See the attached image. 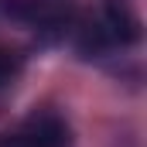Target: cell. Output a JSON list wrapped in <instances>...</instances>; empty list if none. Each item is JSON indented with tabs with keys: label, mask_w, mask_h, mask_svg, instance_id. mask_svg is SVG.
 Returning <instances> with one entry per match:
<instances>
[{
	"label": "cell",
	"mask_w": 147,
	"mask_h": 147,
	"mask_svg": "<svg viewBox=\"0 0 147 147\" xmlns=\"http://www.w3.org/2000/svg\"><path fill=\"white\" fill-rule=\"evenodd\" d=\"M0 147H69V127L55 113L31 116L21 130L0 134Z\"/></svg>",
	"instance_id": "obj_1"
},
{
	"label": "cell",
	"mask_w": 147,
	"mask_h": 147,
	"mask_svg": "<svg viewBox=\"0 0 147 147\" xmlns=\"http://www.w3.org/2000/svg\"><path fill=\"white\" fill-rule=\"evenodd\" d=\"M72 0H17L10 7L14 17L34 24V28H62L72 17Z\"/></svg>",
	"instance_id": "obj_2"
},
{
	"label": "cell",
	"mask_w": 147,
	"mask_h": 147,
	"mask_svg": "<svg viewBox=\"0 0 147 147\" xmlns=\"http://www.w3.org/2000/svg\"><path fill=\"white\" fill-rule=\"evenodd\" d=\"M21 72V55L10 48H0V89H7Z\"/></svg>",
	"instance_id": "obj_3"
}]
</instances>
